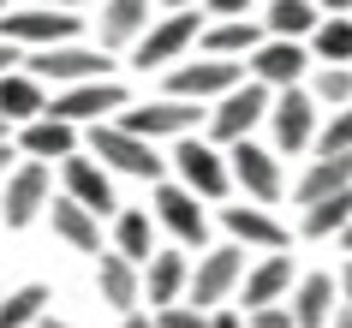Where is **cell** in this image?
<instances>
[{
    "label": "cell",
    "instance_id": "obj_1",
    "mask_svg": "<svg viewBox=\"0 0 352 328\" xmlns=\"http://www.w3.org/2000/svg\"><path fill=\"white\" fill-rule=\"evenodd\" d=\"M84 149H90V155L108 167V173H131V179H155V185H162V173L173 167V162H162V155H155V144H149V138L126 131L120 120H102V126H90Z\"/></svg>",
    "mask_w": 352,
    "mask_h": 328
},
{
    "label": "cell",
    "instance_id": "obj_2",
    "mask_svg": "<svg viewBox=\"0 0 352 328\" xmlns=\"http://www.w3.org/2000/svg\"><path fill=\"white\" fill-rule=\"evenodd\" d=\"M167 162H173V173H179V185L197 191L204 203H221L227 191H233V162H227V149L215 144V138H197V131H191V138L173 144Z\"/></svg>",
    "mask_w": 352,
    "mask_h": 328
},
{
    "label": "cell",
    "instance_id": "obj_3",
    "mask_svg": "<svg viewBox=\"0 0 352 328\" xmlns=\"http://www.w3.org/2000/svg\"><path fill=\"white\" fill-rule=\"evenodd\" d=\"M251 78V66L245 60H179V66H167V96H179V102H221V96H233Z\"/></svg>",
    "mask_w": 352,
    "mask_h": 328
},
{
    "label": "cell",
    "instance_id": "obj_4",
    "mask_svg": "<svg viewBox=\"0 0 352 328\" xmlns=\"http://www.w3.org/2000/svg\"><path fill=\"white\" fill-rule=\"evenodd\" d=\"M245 245H215V251L197 256V269H191V292H186V305L197 310H227V298L245 287Z\"/></svg>",
    "mask_w": 352,
    "mask_h": 328
},
{
    "label": "cell",
    "instance_id": "obj_5",
    "mask_svg": "<svg viewBox=\"0 0 352 328\" xmlns=\"http://www.w3.org/2000/svg\"><path fill=\"white\" fill-rule=\"evenodd\" d=\"M269 126H275V155H305L322 138V102L311 90H275Z\"/></svg>",
    "mask_w": 352,
    "mask_h": 328
},
{
    "label": "cell",
    "instance_id": "obj_6",
    "mask_svg": "<svg viewBox=\"0 0 352 328\" xmlns=\"http://www.w3.org/2000/svg\"><path fill=\"white\" fill-rule=\"evenodd\" d=\"M269 108H275V90H269V84H257V78H245L233 96H221V102H215V113H209V138H215L221 149L245 144V138H251V126H257V120H269Z\"/></svg>",
    "mask_w": 352,
    "mask_h": 328
},
{
    "label": "cell",
    "instance_id": "obj_7",
    "mask_svg": "<svg viewBox=\"0 0 352 328\" xmlns=\"http://www.w3.org/2000/svg\"><path fill=\"white\" fill-rule=\"evenodd\" d=\"M84 19L78 12H54V6H24V12H6L0 19V42H12V48H66L78 42Z\"/></svg>",
    "mask_w": 352,
    "mask_h": 328
},
{
    "label": "cell",
    "instance_id": "obj_8",
    "mask_svg": "<svg viewBox=\"0 0 352 328\" xmlns=\"http://www.w3.org/2000/svg\"><path fill=\"white\" fill-rule=\"evenodd\" d=\"M24 72H36L42 84H54V90L96 84V78H108V48H84V42H66V48H36V54L24 60Z\"/></svg>",
    "mask_w": 352,
    "mask_h": 328
},
{
    "label": "cell",
    "instance_id": "obj_9",
    "mask_svg": "<svg viewBox=\"0 0 352 328\" xmlns=\"http://www.w3.org/2000/svg\"><path fill=\"white\" fill-rule=\"evenodd\" d=\"M48 197H54V179H48V162H19L12 173H6V197H0V221L12 227V233H24L30 221L48 209Z\"/></svg>",
    "mask_w": 352,
    "mask_h": 328
},
{
    "label": "cell",
    "instance_id": "obj_10",
    "mask_svg": "<svg viewBox=\"0 0 352 328\" xmlns=\"http://www.w3.org/2000/svg\"><path fill=\"white\" fill-rule=\"evenodd\" d=\"M197 120H204V102H179V96H162V102H144V108H126L120 113V126L138 131V138H191L197 131Z\"/></svg>",
    "mask_w": 352,
    "mask_h": 328
},
{
    "label": "cell",
    "instance_id": "obj_11",
    "mask_svg": "<svg viewBox=\"0 0 352 328\" xmlns=\"http://www.w3.org/2000/svg\"><path fill=\"white\" fill-rule=\"evenodd\" d=\"M155 221H162L167 233L179 239V251H191V245H197V251H204L209 245V215H204V197H197V191H186V185L173 179V185H155Z\"/></svg>",
    "mask_w": 352,
    "mask_h": 328
},
{
    "label": "cell",
    "instance_id": "obj_12",
    "mask_svg": "<svg viewBox=\"0 0 352 328\" xmlns=\"http://www.w3.org/2000/svg\"><path fill=\"white\" fill-rule=\"evenodd\" d=\"M54 120H72V126H102V120H120L126 113V90L113 78H96V84H72V90H54Z\"/></svg>",
    "mask_w": 352,
    "mask_h": 328
},
{
    "label": "cell",
    "instance_id": "obj_13",
    "mask_svg": "<svg viewBox=\"0 0 352 328\" xmlns=\"http://www.w3.org/2000/svg\"><path fill=\"white\" fill-rule=\"evenodd\" d=\"M227 162H233V185L245 191V203H263V209L280 203L287 185H280V155H275V149H263V144L245 138V144L227 149Z\"/></svg>",
    "mask_w": 352,
    "mask_h": 328
},
{
    "label": "cell",
    "instance_id": "obj_14",
    "mask_svg": "<svg viewBox=\"0 0 352 328\" xmlns=\"http://www.w3.org/2000/svg\"><path fill=\"white\" fill-rule=\"evenodd\" d=\"M204 30L209 24L197 19V12H167V19H155L149 36L138 42V66H144V72L149 66H179L191 42H204Z\"/></svg>",
    "mask_w": 352,
    "mask_h": 328
},
{
    "label": "cell",
    "instance_id": "obj_15",
    "mask_svg": "<svg viewBox=\"0 0 352 328\" xmlns=\"http://www.w3.org/2000/svg\"><path fill=\"white\" fill-rule=\"evenodd\" d=\"M245 66H251V78H257V84H269V90H298V78L316 66V54H311V42L269 36L257 54L245 60Z\"/></svg>",
    "mask_w": 352,
    "mask_h": 328
},
{
    "label": "cell",
    "instance_id": "obj_16",
    "mask_svg": "<svg viewBox=\"0 0 352 328\" xmlns=\"http://www.w3.org/2000/svg\"><path fill=\"white\" fill-rule=\"evenodd\" d=\"M60 185H66V197H78L84 209H96V215H113V209H120V203H113L108 167L96 162L90 149H78L72 162H60Z\"/></svg>",
    "mask_w": 352,
    "mask_h": 328
},
{
    "label": "cell",
    "instance_id": "obj_17",
    "mask_svg": "<svg viewBox=\"0 0 352 328\" xmlns=\"http://www.w3.org/2000/svg\"><path fill=\"white\" fill-rule=\"evenodd\" d=\"M96 292H102L108 310L131 316L138 298H144V263H131V256H120V251H102L96 256Z\"/></svg>",
    "mask_w": 352,
    "mask_h": 328
},
{
    "label": "cell",
    "instance_id": "obj_18",
    "mask_svg": "<svg viewBox=\"0 0 352 328\" xmlns=\"http://www.w3.org/2000/svg\"><path fill=\"white\" fill-rule=\"evenodd\" d=\"M221 227L233 245H251V251H287V227H280L263 203H233L221 209Z\"/></svg>",
    "mask_w": 352,
    "mask_h": 328
},
{
    "label": "cell",
    "instance_id": "obj_19",
    "mask_svg": "<svg viewBox=\"0 0 352 328\" xmlns=\"http://www.w3.org/2000/svg\"><path fill=\"white\" fill-rule=\"evenodd\" d=\"M191 269L197 263H186V251H155L144 263V298L155 310L167 305H186V292H191Z\"/></svg>",
    "mask_w": 352,
    "mask_h": 328
},
{
    "label": "cell",
    "instance_id": "obj_20",
    "mask_svg": "<svg viewBox=\"0 0 352 328\" xmlns=\"http://www.w3.org/2000/svg\"><path fill=\"white\" fill-rule=\"evenodd\" d=\"M48 221H54L60 245H72V251H84V256H102V215H96V209H84L78 197L60 191V197L48 203Z\"/></svg>",
    "mask_w": 352,
    "mask_h": 328
},
{
    "label": "cell",
    "instance_id": "obj_21",
    "mask_svg": "<svg viewBox=\"0 0 352 328\" xmlns=\"http://www.w3.org/2000/svg\"><path fill=\"white\" fill-rule=\"evenodd\" d=\"M293 256H280V251H269L257 263V269L245 274V287H239V298H245V316H251V310H263V305H287V298H293Z\"/></svg>",
    "mask_w": 352,
    "mask_h": 328
},
{
    "label": "cell",
    "instance_id": "obj_22",
    "mask_svg": "<svg viewBox=\"0 0 352 328\" xmlns=\"http://www.w3.org/2000/svg\"><path fill=\"white\" fill-rule=\"evenodd\" d=\"M19 149L30 155V162H72L84 144H78V126H72V120H54V113H42V120L19 126Z\"/></svg>",
    "mask_w": 352,
    "mask_h": 328
},
{
    "label": "cell",
    "instance_id": "obj_23",
    "mask_svg": "<svg viewBox=\"0 0 352 328\" xmlns=\"http://www.w3.org/2000/svg\"><path fill=\"white\" fill-rule=\"evenodd\" d=\"M287 305H293V322L298 328H329L346 298H340V281H334V274H305Z\"/></svg>",
    "mask_w": 352,
    "mask_h": 328
},
{
    "label": "cell",
    "instance_id": "obj_24",
    "mask_svg": "<svg viewBox=\"0 0 352 328\" xmlns=\"http://www.w3.org/2000/svg\"><path fill=\"white\" fill-rule=\"evenodd\" d=\"M102 48H131L149 36V0H102V19H96Z\"/></svg>",
    "mask_w": 352,
    "mask_h": 328
},
{
    "label": "cell",
    "instance_id": "obj_25",
    "mask_svg": "<svg viewBox=\"0 0 352 328\" xmlns=\"http://www.w3.org/2000/svg\"><path fill=\"white\" fill-rule=\"evenodd\" d=\"M48 108H54V102H48V84H42L36 72H6L0 78V113H6L12 126H30V120H42Z\"/></svg>",
    "mask_w": 352,
    "mask_h": 328
},
{
    "label": "cell",
    "instance_id": "obj_26",
    "mask_svg": "<svg viewBox=\"0 0 352 328\" xmlns=\"http://www.w3.org/2000/svg\"><path fill=\"white\" fill-rule=\"evenodd\" d=\"M340 191H352V155H316L305 173H298V185H293V197L311 209V203H322V197H340Z\"/></svg>",
    "mask_w": 352,
    "mask_h": 328
},
{
    "label": "cell",
    "instance_id": "obj_27",
    "mask_svg": "<svg viewBox=\"0 0 352 328\" xmlns=\"http://www.w3.org/2000/svg\"><path fill=\"white\" fill-rule=\"evenodd\" d=\"M263 24L257 19H215L204 30V54H215V60H251L263 48Z\"/></svg>",
    "mask_w": 352,
    "mask_h": 328
},
{
    "label": "cell",
    "instance_id": "obj_28",
    "mask_svg": "<svg viewBox=\"0 0 352 328\" xmlns=\"http://www.w3.org/2000/svg\"><path fill=\"white\" fill-rule=\"evenodd\" d=\"M322 19H329V12H322V6H316V0H269V36H287V42H311L316 30H322Z\"/></svg>",
    "mask_w": 352,
    "mask_h": 328
},
{
    "label": "cell",
    "instance_id": "obj_29",
    "mask_svg": "<svg viewBox=\"0 0 352 328\" xmlns=\"http://www.w3.org/2000/svg\"><path fill=\"white\" fill-rule=\"evenodd\" d=\"M113 251L131 256V263H149L155 256V209H120L113 215Z\"/></svg>",
    "mask_w": 352,
    "mask_h": 328
},
{
    "label": "cell",
    "instance_id": "obj_30",
    "mask_svg": "<svg viewBox=\"0 0 352 328\" xmlns=\"http://www.w3.org/2000/svg\"><path fill=\"white\" fill-rule=\"evenodd\" d=\"M42 316H48V287L42 281H24L0 298V328H42Z\"/></svg>",
    "mask_w": 352,
    "mask_h": 328
},
{
    "label": "cell",
    "instance_id": "obj_31",
    "mask_svg": "<svg viewBox=\"0 0 352 328\" xmlns=\"http://www.w3.org/2000/svg\"><path fill=\"white\" fill-rule=\"evenodd\" d=\"M352 227V191H340V197H322L305 209V239H340Z\"/></svg>",
    "mask_w": 352,
    "mask_h": 328
},
{
    "label": "cell",
    "instance_id": "obj_32",
    "mask_svg": "<svg viewBox=\"0 0 352 328\" xmlns=\"http://www.w3.org/2000/svg\"><path fill=\"white\" fill-rule=\"evenodd\" d=\"M316 66H352V19H322V30L311 36Z\"/></svg>",
    "mask_w": 352,
    "mask_h": 328
},
{
    "label": "cell",
    "instance_id": "obj_33",
    "mask_svg": "<svg viewBox=\"0 0 352 328\" xmlns=\"http://www.w3.org/2000/svg\"><path fill=\"white\" fill-rule=\"evenodd\" d=\"M311 96L322 102V108H352V66H316L311 72Z\"/></svg>",
    "mask_w": 352,
    "mask_h": 328
},
{
    "label": "cell",
    "instance_id": "obj_34",
    "mask_svg": "<svg viewBox=\"0 0 352 328\" xmlns=\"http://www.w3.org/2000/svg\"><path fill=\"white\" fill-rule=\"evenodd\" d=\"M316 155H352V108H340V113H329V120H322Z\"/></svg>",
    "mask_w": 352,
    "mask_h": 328
},
{
    "label": "cell",
    "instance_id": "obj_35",
    "mask_svg": "<svg viewBox=\"0 0 352 328\" xmlns=\"http://www.w3.org/2000/svg\"><path fill=\"white\" fill-rule=\"evenodd\" d=\"M155 328H209V310H197V305H167V310H155Z\"/></svg>",
    "mask_w": 352,
    "mask_h": 328
},
{
    "label": "cell",
    "instance_id": "obj_36",
    "mask_svg": "<svg viewBox=\"0 0 352 328\" xmlns=\"http://www.w3.org/2000/svg\"><path fill=\"white\" fill-rule=\"evenodd\" d=\"M251 328H298V322H293V305H263V310H251Z\"/></svg>",
    "mask_w": 352,
    "mask_h": 328
},
{
    "label": "cell",
    "instance_id": "obj_37",
    "mask_svg": "<svg viewBox=\"0 0 352 328\" xmlns=\"http://www.w3.org/2000/svg\"><path fill=\"white\" fill-rule=\"evenodd\" d=\"M204 12H209V19H245L251 0H204Z\"/></svg>",
    "mask_w": 352,
    "mask_h": 328
},
{
    "label": "cell",
    "instance_id": "obj_38",
    "mask_svg": "<svg viewBox=\"0 0 352 328\" xmlns=\"http://www.w3.org/2000/svg\"><path fill=\"white\" fill-rule=\"evenodd\" d=\"M209 328H251V316H239V310H209Z\"/></svg>",
    "mask_w": 352,
    "mask_h": 328
},
{
    "label": "cell",
    "instance_id": "obj_39",
    "mask_svg": "<svg viewBox=\"0 0 352 328\" xmlns=\"http://www.w3.org/2000/svg\"><path fill=\"white\" fill-rule=\"evenodd\" d=\"M19 66H24L19 48H12V42H0V78H6V72H19Z\"/></svg>",
    "mask_w": 352,
    "mask_h": 328
},
{
    "label": "cell",
    "instance_id": "obj_40",
    "mask_svg": "<svg viewBox=\"0 0 352 328\" xmlns=\"http://www.w3.org/2000/svg\"><path fill=\"white\" fill-rule=\"evenodd\" d=\"M36 6H54V12H84V6H96V0H36Z\"/></svg>",
    "mask_w": 352,
    "mask_h": 328
},
{
    "label": "cell",
    "instance_id": "obj_41",
    "mask_svg": "<svg viewBox=\"0 0 352 328\" xmlns=\"http://www.w3.org/2000/svg\"><path fill=\"white\" fill-rule=\"evenodd\" d=\"M316 6H322L329 19H352V0H316Z\"/></svg>",
    "mask_w": 352,
    "mask_h": 328
},
{
    "label": "cell",
    "instance_id": "obj_42",
    "mask_svg": "<svg viewBox=\"0 0 352 328\" xmlns=\"http://www.w3.org/2000/svg\"><path fill=\"white\" fill-rule=\"evenodd\" d=\"M120 328H155V316H144V310H131V316H126Z\"/></svg>",
    "mask_w": 352,
    "mask_h": 328
},
{
    "label": "cell",
    "instance_id": "obj_43",
    "mask_svg": "<svg viewBox=\"0 0 352 328\" xmlns=\"http://www.w3.org/2000/svg\"><path fill=\"white\" fill-rule=\"evenodd\" d=\"M340 298H346V305H352V263H346V269H340Z\"/></svg>",
    "mask_w": 352,
    "mask_h": 328
},
{
    "label": "cell",
    "instance_id": "obj_44",
    "mask_svg": "<svg viewBox=\"0 0 352 328\" xmlns=\"http://www.w3.org/2000/svg\"><path fill=\"white\" fill-rule=\"evenodd\" d=\"M329 328H352V305H340V316H334Z\"/></svg>",
    "mask_w": 352,
    "mask_h": 328
},
{
    "label": "cell",
    "instance_id": "obj_45",
    "mask_svg": "<svg viewBox=\"0 0 352 328\" xmlns=\"http://www.w3.org/2000/svg\"><path fill=\"white\" fill-rule=\"evenodd\" d=\"M167 12H191V6H197V0H162Z\"/></svg>",
    "mask_w": 352,
    "mask_h": 328
},
{
    "label": "cell",
    "instance_id": "obj_46",
    "mask_svg": "<svg viewBox=\"0 0 352 328\" xmlns=\"http://www.w3.org/2000/svg\"><path fill=\"white\" fill-rule=\"evenodd\" d=\"M0 144H12V120L6 113H0Z\"/></svg>",
    "mask_w": 352,
    "mask_h": 328
},
{
    "label": "cell",
    "instance_id": "obj_47",
    "mask_svg": "<svg viewBox=\"0 0 352 328\" xmlns=\"http://www.w3.org/2000/svg\"><path fill=\"white\" fill-rule=\"evenodd\" d=\"M42 328H78V322H60V316H42Z\"/></svg>",
    "mask_w": 352,
    "mask_h": 328
},
{
    "label": "cell",
    "instance_id": "obj_48",
    "mask_svg": "<svg viewBox=\"0 0 352 328\" xmlns=\"http://www.w3.org/2000/svg\"><path fill=\"white\" fill-rule=\"evenodd\" d=\"M6 162H12V144H0V173H6Z\"/></svg>",
    "mask_w": 352,
    "mask_h": 328
},
{
    "label": "cell",
    "instance_id": "obj_49",
    "mask_svg": "<svg viewBox=\"0 0 352 328\" xmlns=\"http://www.w3.org/2000/svg\"><path fill=\"white\" fill-rule=\"evenodd\" d=\"M340 251H346V256H352V227H346V233H340Z\"/></svg>",
    "mask_w": 352,
    "mask_h": 328
},
{
    "label": "cell",
    "instance_id": "obj_50",
    "mask_svg": "<svg viewBox=\"0 0 352 328\" xmlns=\"http://www.w3.org/2000/svg\"><path fill=\"white\" fill-rule=\"evenodd\" d=\"M6 6H12V0H0V19H6Z\"/></svg>",
    "mask_w": 352,
    "mask_h": 328
}]
</instances>
